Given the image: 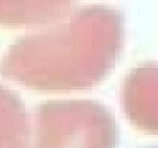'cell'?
<instances>
[{
	"label": "cell",
	"mask_w": 158,
	"mask_h": 148,
	"mask_svg": "<svg viewBox=\"0 0 158 148\" xmlns=\"http://www.w3.org/2000/svg\"><path fill=\"white\" fill-rule=\"evenodd\" d=\"M150 148H158V146L157 147H150Z\"/></svg>",
	"instance_id": "1"
}]
</instances>
